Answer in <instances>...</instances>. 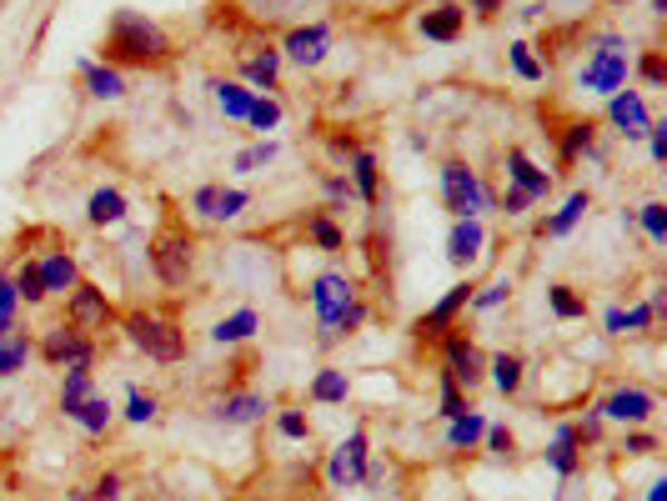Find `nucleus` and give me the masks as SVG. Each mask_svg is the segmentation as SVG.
Returning <instances> with one entry per match:
<instances>
[{"instance_id":"nucleus-23","label":"nucleus","mask_w":667,"mask_h":501,"mask_svg":"<svg viewBox=\"0 0 667 501\" xmlns=\"http://www.w3.org/2000/svg\"><path fill=\"white\" fill-rule=\"evenodd\" d=\"M86 216H91V226H116V220L126 216V196L121 190H111V186L96 190L91 206H86Z\"/></svg>"},{"instance_id":"nucleus-45","label":"nucleus","mask_w":667,"mask_h":501,"mask_svg":"<svg viewBox=\"0 0 667 501\" xmlns=\"http://www.w3.org/2000/svg\"><path fill=\"white\" fill-rule=\"evenodd\" d=\"M637 76H643V80H647V86H653V90H657V86H663V80H667V60H663V56H657V50H647V56H643V60H637Z\"/></svg>"},{"instance_id":"nucleus-3","label":"nucleus","mask_w":667,"mask_h":501,"mask_svg":"<svg viewBox=\"0 0 667 501\" xmlns=\"http://www.w3.org/2000/svg\"><path fill=\"white\" fill-rule=\"evenodd\" d=\"M151 271L161 286H186L196 271V240L182 226H161L151 240Z\"/></svg>"},{"instance_id":"nucleus-8","label":"nucleus","mask_w":667,"mask_h":501,"mask_svg":"<svg viewBox=\"0 0 667 501\" xmlns=\"http://www.w3.org/2000/svg\"><path fill=\"white\" fill-rule=\"evenodd\" d=\"M442 361H447L442 371L457 381V386H467V391H472V386H482V376H487V361H482V351H477L467 336H447V341H442Z\"/></svg>"},{"instance_id":"nucleus-26","label":"nucleus","mask_w":667,"mask_h":501,"mask_svg":"<svg viewBox=\"0 0 667 501\" xmlns=\"http://www.w3.org/2000/svg\"><path fill=\"white\" fill-rule=\"evenodd\" d=\"M71 421H76V426H86L91 436H101V431L111 426V406H106V396H96V391H91V396L71 411Z\"/></svg>"},{"instance_id":"nucleus-60","label":"nucleus","mask_w":667,"mask_h":501,"mask_svg":"<svg viewBox=\"0 0 667 501\" xmlns=\"http://www.w3.org/2000/svg\"><path fill=\"white\" fill-rule=\"evenodd\" d=\"M76 501H81V497H76Z\"/></svg>"},{"instance_id":"nucleus-13","label":"nucleus","mask_w":667,"mask_h":501,"mask_svg":"<svg viewBox=\"0 0 667 501\" xmlns=\"http://www.w3.org/2000/svg\"><path fill=\"white\" fill-rule=\"evenodd\" d=\"M326 46H332V30L326 26H296V30H286V40H282V50L296 66H322Z\"/></svg>"},{"instance_id":"nucleus-11","label":"nucleus","mask_w":667,"mask_h":501,"mask_svg":"<svg viewBox=\"0 0 667 501\" xmlns=\"http://www.w3.org/2000/svg\"><path fill=\"white\" fill-rule=\"evenodd\" d=\"M472 291H477L472 281H457V286L447 291V296L437 301V306L426 311L422 321H416V336H422V341L442 336V331H447V326H452V321H457V311H462V306H472Z\"/></svg>"},{"instance_id":"nucleus-43","label":"nucleus","mask_w":667,"mask_h":501,"mask_svg":"<svg viewBox=\"0 0 667 501\" xmlns=\"http://www.w3.org/2000/svg\"><path fill=\"white\" fill-rule=\"evenodd\" d=\"M276 426H282L286 441H306V436H312V421H306L302 411H282V416H276Z\"/></svg>"},{"instance_id":"nucleus-22","label":"nucleus","mask_w":667,"mask_h":501,"mask_svg":"<svg viewBox=\"0 0 667 501\" xmlns=\"http://www.w3.org/2000/svg\"><path fill=\"white\" fill-rule=\"evenodd\" d=\"M487 371H492V386L502 391V396H517V391H522V356L497 351V356L487 361Z\"/></svg>"},{"instance_id":"nucleus-42","label":"nucleus","mask_w":667,"mask_h":501,"mask_svg":"<svg viewBox=\"0 0 667 501\" xmlns=\"http://www.w3.org/2000/svg\"><path fill=\"white\" fill-rule=\"evenodd\" d=\"M462 411H467V396H462V386H457V381H452V376H447V371H442V416L452 421V416H462Z\"/></svg>"},{"instance_id":"nucleus-41","label":"nucleus","mask_w":667,"mask_h":501,"mask_svg":"<svg viewBox=\"0 0 667 501\" xmlns=\"http://www.w3.org/2000/svg\"><path fill=\"white\" fill-rule=\"evenodd\" d=\"M512 70L522 80H542V60L532 56V46H512Z\"/></svg>"},{"instance_id":"nucleus-36","label":"nucleus","mask_w":667,"mask_h":501,"mask_svg":"<svg viewBox=\"0 0 667 501\" xmlns=\"http://www.w3.org/2000/svg\"><path fill=\"white\" fill-rule=\"evenodd\" d=\"M16 306H21V296H16V281L0 276V341L16 331Z\"/></svg>"},{"instance_id":"nucleus-32","label":"nucleus","mask_w":667,"mask_h":501,"mask_svg":"<svg viewBox=\"0 0 667 501\" xmlns=\"http://www.w3.org/2000/svg\"><path fill=\"white\" fill-rule=\"evenodd\" d=\"M11 281H16V296H21L26 306H41L46 301V281H41V271H36V261H26Z\"/></svg>"},{"instance_id":"nucleus-28","label":"nucleus","mask_w":667,"mask_h":501,"mask_svg":"<svg viewBox=\"0 0 667 501\" xmlns=\"http://www.w3.org/2000/svg\"><path fill=\"white\" fill-rule=\"evenodd\" d=\"M352 186L362 200H376V186H382V176H376V156L372 150H356L352 156Z\"/></svg>"},{"instance_id":"nucleus-54","label":"nucleus","mask_w":667,"mask_h":501,"mask_svg":"<svg viewBox=\"0 0 667 501\" xmlns=\"http://www.w3.org/2000/svg\"><path fill=\"white\" fill-rule=\"evenodd\" d=\"M527 206H532V196H527V190H517V186L502 196V210H507V216H522Z\"/></svg>"},{"instance_id":"nucleus-27","label":"nucleus","mask_w":667,"mask_h":501,"mask_svg":"<svg viewBox=\"0 0 667 501\" xmlns=\"http://www.w3.org/2000/svg\"><path fill=\"white\" fill-rule=\"evenodd\" d=\"M81 76H86V86H91V96H101V100L126 96V80H121V70L116 66H86Z\"/></svg>"},{"instance_id":"nucleus-9","label":"nucleus","mask_w":667,"mask_h":501,"mask_svg":"<svg viewBox=\"0 0 667 501\" xmlns=\"http://www.w3.org/2000/svg\"><path fill=\"white\" fill-rule=\"evenodd\" d=\"M111 316H116V311H111V301H106V291L76 281L71 301H66V321H71V326H81V331H91V326H106Z\"/></svg>"},{"instance_id":"nucleus-59","label":"nucleus","mask_w":667,"mask_h":501,"mask_svg":"<svg viewBox=\"0 0 667 501\" xmlns=\"http://www.w3.org/2000/svg\"><path fill=\"white\" fill-rule=\"evenodd\" d=\"M607 6H622V0H607Z\"/></svg>"},{"instance_id":"nucleus-29","label":"nucleus","mask_w":667,"mask_h":501,"mask_svg":"<svg viewBox=\"0 0 667 501\" xmlns=\"http://www.w3.org/2000/svg\"><path fill=\"white\" fill-rule=\"evenodd\" d=\"M31 351H36L31 336H16V331H11V336L0 341V376H16V371L31 361Z\"/></svg>"},{"instance_id":"nucleus-14","label":"nucleus","mask_w":667,"mask_h":501,"mask_svg":"<svg viewBox=\"0 0 667 501\" xmlns=\"http://www.w3.org/2000/svg\"><path fill=\"white\" fill-rule=\"evenodd\" d=\"M362 477H366V436L352 431L332 456V487H346V481H362Z\"/></svg>"},{"instance_id":"nucleus-40","label":"nucleus","mask_w":667,"mask_h":501,"mask_svg":"<svg viewBox=\"0 0 667 501\" xmlns=\"http://www.w3.org/2000/svg\"><path fill=\"white\" fill-rule=\"evenodd\" d=\"M246 120H252L256 130H272L276 120H282V106H276V100H262V96H256L252 110H246Z\"/></svg>"},{"instance_id":"nucleus-24","label":"nucleus","mask_w":667,"mask_h":501,"mask_svg":"<svg viewBox=\"0 0 667 501\" xmlns=\"http://www.w3.org/2000/svg\"><path fill=\"white\" fill-rule=\"evenodd\" d=\"M246 80L262 90H276V76H282V50H262V56H246Z\"/></svg>"},{"instance_id":"nucleus-12","label":"nucleus","mask_w":667,"mask_h":501,"mask_svg":"<svg viewBox=\"0 0 667 501\" xmlns=\"http://www.w3.org/2000/svg\"><path fill=\"white\" fill-rule=\"evenodd\" d=\"M607 116H612V126L622 130L627 140H643L647 126H653V116H647L643 96L637 90H612V100H607Z\"/></svg>"},{"instance_id":"nucleus-1","label":"nucleus","mask_w":667,"mask_h":501,"mask_svg":"<svg viewBox=\"0 0 667 501\" xmlns=\"http://www.w3.org/2000/svg\"><path fill=\"white\" fill-rule=\"evenodd\" d=\"M101 56L106 66H166L171 60V36L156 20L136 16V10H116Z\"/></svg>"},{"instance_id":"nucleus-44","label":"nucleus","mask_w":667,"mask_h":501,"mask_svg":"<svg viewBox=\"0 0 667 501\" xmlns=\"http://www.w3.org/2000/svg\"><path fill=\"white\" fill-rule=\"evenodd\" d=\"M643 230H647L653 240H667V206H663V200L643 206Z\"/></svg>"},{"instance_id":"nucleus-58","label":"nucleus","mask_w":667,"mask_h":501,"mask_svg":"<svg viewBox=\"0 0 667 501\" xmlns=\"http://www.w3.org/2000/svg\"><path fill=\"white\" fill-rule=\"evenodd\" d=\"M647 501H667V481H653V491H647Z\"/></svg>"},{"instance_id":"nucleus-10","label":"nucleus","mask_w":667,"mask_h":501,"mask_svg":"<svg viewBox=\"0 0 667 501\" xmlns=\"http://www.w3.org/2000/svg\"><path fill=\"white\" fill-rule=\"evenodd\" d=\"M657 411V401H653V391H643V386H617L612 396L597 406V416H607V421H627V426H643L647 416Z\"/></svg>"},{"instance_id":"nucleus-25","label":"nucleus","mask_w":667,"mask_h":501,"mask_svg":"<svg viewBox=\"0 0 667 501\" xmlns=\"http://www.w3.org/2000/svg\"><path fill=\"white\" fill-rule=\"evenodd\" d=\"M91 366H66V381H61V411L71 416L76 406H81L86 396H91Z\"/></svg>"},{"instance_id":"nucleus-37","label":"nucleus","mask_w":667,"mask_h":501,"mask_svg":"<svg viewBox=\"0 0 667 501\" xmlns=\"http://www.w3.org/2000/svg\"><path fill=\"white\" fill-rule=\"evenodd\" d=\"M547 301H552V311H557L562 321L587 316V301H582V296H572V286H552V291H547Z\"/></svg>"},{"instance_id":"nucleus-39","label":"nucleus","mask_w":667,"mask_h":501,"mask_svg":"<svg viewBox=\"0 0 667 501\" xmlns=\"http://www.w3.org/2000/svg\"><path fill=\"white\" fill-rule=\"evenodd\" d=\"M306 230H312V240L322 250H342V230L332 226V216H312V220H306Z\"/></svg>"},{"instance_id":"nucleus-17","label":"nucleus","mask_w":667,"mask_h":501,"mask_svg":"<svg viewBox=\"0 0 667 501\" xmlns=\"http://www.w3.org/2000/svg\"><path fill=\"white\" fill-rule=\"evenodd\" d=\"M507 176H512V186L527 190L532 200H542L547 190H552V176H547V170H537L532 160H527V150H507Z\"/></svg>"},{"instance_id":"nucleus-6","label":"nucleus","mask_w":667,"mask_h":501,"mask_svg":"<svg viewBox=\"0 0 667 501\" xmlns=\"http://www.w3.org/2000/svg\"><path fill=\"white\" fill-rule=\"evenodd\" d=\"M352 301H356L352 281L336 276V271H326V276L312 281V306H316V321H322V346H326V341H336L332 326H336V316H342Z\"/></svg>"},{"instance_id":"nucleus-16","label":"nucleus","mask_w":667,"mask_h":501,"mask_svg":"<svg viewBox=\"0 0 667 501\" xmlns=\"http://www.w3.org/2000/svg\"><path fill=\"white\" fill-rule=\"evenodd\" d=\"M462 20H467V10L452 6V0H442V6H432L422 20H416V26H422L426 40H442V46H447V40L462 36Z\"/></svg>"},{"instance_id":"nucleus-31","label":"nucleus","mask_w":667,"mask_h":501,"mask_svg":"<svg viewBox=\"0 0 667 501\" xmlns=\"http://www.w3.org/2000/svg\"><path fill=\"white\" fill-rule=\"evenodd\" d=\"M582 210H587V190H577V196L567 200V206L557 210L552 220H542V226H537V230H542V236H567V230L577 226V216H582Z\"/></svg>"},{"instance_id":"nucleus-49","label":"nucleus","mask_w":667,"mask_h":501,"mask_svg":"<svg viewBox=\"0 0 667 501\" xmlns=\"http://www.w3.org/2000/svg\"><path fill=\"white\" fill-rule=\"evenodd\" d=\"M507 291H512V286H507V281H492V286H487V291H477V296H472V306H477V311H492L497 301H507Z\"/></svg>"},{"instance_id":"nucleus-47","label":"nucleus","mask_w":667,"mask_h":501,"mask_svg":"<svg viewBox=\"0 0 667 501\" xmlns=\"http://www.w3.org/2000/svg\"><path fill=\"white\" fill-rule=\"evenodd\" d=\"M156 416V396H146V391H131V401H126V421H151Z\"/></svg>"},{"instance_id":"nucleus-30","label":"nucleus","mask_w":667,"mask_h":501,"mask_svg":"<svg viewBox=\"0 0 667 501\" xmlns=\"http://www.w3.org/2000/svg\"><path fill=\"white\" fill-rule=\"evenodd\" d=\"M346 391H352L346 371H322V376L312 381V401H322V406H336V401H346Z\"/></svg>"},{"instance_id":"nucleus-56","label":"nucleus","mask_w":667,"mask_h":501,"mask_svg":"<svg viewBox=\"0 0 667 501\" xmlns=\"http://www.w3.org/2000/svg\"><path fill=\"white\" fill-rule=\"evenodd\" d=\"M216 190H222V186H202V190H196V200H192V206L202 210V216H212V210H216Z\"/></svg>"},{"instance_id":"nucleus-19","label":"nucleus","mask_w":667,"mask_h":501,"mask_svg":"<svg viewBox=\"0 0 667 501\" xmlns=\"http://www.w3.org/2000/svg\"><path fill=\"white\" fill-rule=\"evenodd\" d=\"M266 401L252 396V391H236V396H226L222 406H216V421H226V426H252V421H262Z\"/></svg>"},{"instance_id":"nucleus-48","label":"nucleus","mask_w":667,"mask_h":501,"mask_svg":"<svg viewBox=\"0 0 667 501\" xmlns=\"http://www.w3.org/2000/svg\"><path fill=\"white\" fill-rule=\"evenodd\" d=\"M362 321H366V306H362V301H352V306H346V311H342V316H336V326H332V336H352V331H356V326H362Z\"/></svg>"},{"instance_id":"nucleus-7","label":"nucleus","mask_w":667,"mask_h":501,"mask_svg":"<svg viewBox=\"0 0 667 501\" xmlns=\"http://www.w3.org/2000/svg\"><path fill=\"white\" fill-rule=\"evenodd\" d=\"M41 356L51 361V366H91V356H96V346H91V336H86L81 326H51L46 331V341H41Z\"/></svg>"},{"instance_id":"nucleus-55","label":"nucleus","mask_w":667,"mask_h":501,"mask_svg":"<svg viewBox=\"0 0 667 501\" xmlns=\"http://www.w3.org/2000/svg\"><path fill=\"white\" fill-rule=\"evenodd\" d=\"M622 321H627V331L653 326V306H632V311H622Z\"/></svg>"},{"instance_id":"nucleus-21","label":"nucleus","mask_w":667,"mask_h":501,"mask_svg":"<svg viewBox=\"0 0 667 501\" xmlns=\"http://www.w3.org/2000/svg\"><path fill=\"white\" fill-rule=\"evenodd\" d=\"M577 446H582V436H577V426H557L552 446H547V461H552L557 477H572L577 471Z\"/></svg>"},{"instance_id":"nucleus-52","label":"nucleus","mask_w":667,"mask_h":501,"mask_svg":"<svg viewBox=\"0 0 667 501\" xmlns=\"http://www.w3.org/2000/svg\"><path fill=\"white\" fill-rule=\"evenodd\" d=\"M482 436H487V446H492L497 456H507V451H512V431H507V426H487Z\"/></svg>"},{"instance_id":"nucleus-34","label":"nucleus","mask_w":667,"mask_h":501,"mask_svg":"<svg viewBox=\"0 0 667 501\" xmlns=\"http://www.w3.org/2000/svg\"><path fill=\"white\" fill-rule=\"evenodd\" d=\"M252 331H256V311H236V316H226L222 326L212 331V336L222 341V346H232V341H246Z\"/></svg>"},{"instance_id":"nucleus-33","label":"nucleus","mask_w":667,"mask_h":501,"mask_svg":"<svg viewBox=\"0 0 667 501\" xmlns=\"http://www.w3.org/2000/svg\"><path fill=\"white\" fill-rule=\"evenodd\" d=\"M482 431H487V421L477 416V411H462V416H452L447 441H452V446H477V441H482Z\"/></svg>"},{"instance_id":"nucleus-57","label":"nucleus","mask_w":667,"mask_h":501,"mask_svg":"<svg viewBox=\"0 0 667 501\" xmlns=\"http://www.w3.org/2000/svg\"><path fill=\"white\" fill-rule=\"evenodd\" d=\"M472 10H477V16H497V10H502V0H472Z\"/></svg>"},{"instance_id":"nucleus-38","label":"nucleus","mask_w":667,"mask_h":501,"mask_svg":"<svg viewBox=\"0 0 667 501\" xmlns=\"http://www.w3.org/2000/svg\"><path fill=\"white\" fill-rule=\"evenodd\" d=\"M242 206H246V190L222 186V190H216V210H212V220H232V216H242Z\"/></svg>"},{"instance_id":"nucleus-5","label":"nucleus","mask_w":667,"mask_h":501,"mask_svg":"<svg viewBox=\"0 0 667 501\" xmlns=\"http://www.w3.org/2000/svg\"><path fill=\"white\" fill-rule=\"evenodd\" d=\"M582 86L602 90V96H612V90L627 86V50H622V40H617V36L597 40L592 60H587V70H582Z\"/></svg>"},{"instance_id":"nucleus-50","label":"nucleus","mask_w":667,"mask_h":501,"mask_svg":"<svg viewBox=\"0 0 667 501\" xmlns=\"http://www.w3.org/2000/svg\"><path fill=\"white\" fill-rule=\"evenodd\" d=\"M116 497H121V477H116V471H106V477L91 487V501H116Z\"/></svg>"},{"instance_id":"nucleus-20","label":"nucleus","mask_w":667,"mask_h":501,"mask_svg":"<svg viewBox=\"0 0 667 501\" xmlns=\"http://www.w3.org/2000/svg\"><path fill=\"white\" fill-rule=\"evenodd\" d=\"M36 271H41V281H46V296H51V291H71L76 286V261L66 256V250L41 256V261H36Z\"/></svg>"},{"instance_id":"nucleus-18","label":"nucleus","mask_w":667,"mask_h":501,"mask_svg":"<svg viewBox=\"0 0 667 501\" xmlns=\"http://www.w3.org/2000/svg\"><path fill=\"white\" fill-rule=\"evenodd\" d=\"M562 160H582V156H597V126L592 120H567L562 126V140H557Z\"/></svg>"},{"instance_id":"nucleus-2","label":"nucleus","mask_w":667,"mask_h":501,"mask_svg":"<svg viewBox=\"0 0 667 501\" xmlns=\"http://www.w3.org/2000/svg\"><path fill=\"white\" fill-rule=\"evenodd\" d=\"M126 341H131L136 351H146L151 361H166V366L186 356L182 326H176L171 316H151V311H136V316H126Z\"/></svg>"},{"instance_id":"nucleus-53","label":"nucleus","mask_w":667,"mask_h":501,"mask_svg":"<svg viewBox=\"0 0 667 501\" xmlns=\"http://www.w3.org/2000/svg\"><path fill=\"white\" fill-rule=\"evenodd\" d=\"M622 451H632V456H647V451H657V436H647V431H632V436L622 441Z\"/></svg>"},{"instance_id":"nucleus-51","label":"nucleus","mask_w":667,"mask_h":501,"mask_svg":"<svg viewBox=\"0 0 667 501\" xmlns=\"http://www.w3.org/2000/svg\"><path fill=\"white\" fill-rule=\"evenodd\" d=\"M647 140H653V160H667V120H653Z\"/></svg>"},{"instance_id":"nucleus-15","label":"nucleus","mask_w":667,"mask_h":501,"mask_svg":"<svg viewBox=\"0 0 667 501\" xmlns=\"http://www.w3.org/2000/svg\"><path fill=\"white\" fill-rule=\"evenodd\" d=\"M482 240H487V230H482V220H477V216L457 220L452 236H447V261H452V266L477 261V256H482Z\"/></svg>"},{"instance_id":"nucleus-46","label":"nucleus","mask_w":667,"mask_h":501,"mask_svg":"<svg viewBox=\"0 0 667 501\" xmlns=\"http://www.w3.org/2000/svg\"><path fill=\"white\" fill-rule=\"evenodd\" d=\"M272 160H276V146L272 140H262V146H252V150L236 156V170H256V166H272Z\"/></svg>"},{"instance_id":"nucleus-35","label":"nucleus","mask_w":667,"mask_h":501,"mask_svg":"<svg viewBox=\"0 0 667 501\" xmlns=\"http://www.w3.org/2000/svg\"><path fill=\"white\" fill-rule=\"evenodd\" d=\"M252 90H246V86H216V106H222L226 110V116H232V120H246V110H252Z\"/></svg>"},{"instance_id":"nucleus-4","label":"nucleus","mask_w":667,"mask_h":501,"mask_svg":"<svg viewBox=\"0 0 667 501\" xmlns=\"http://www.w3.org/2000/svg\"><path fill=\"white\" fill-rule=\"evenodd\" d=\"M442 196H447V210H452L457 220L487 210V186L477 180V170L467 166V160H447L442 166Z\"/></svg>"}]
</instances>
